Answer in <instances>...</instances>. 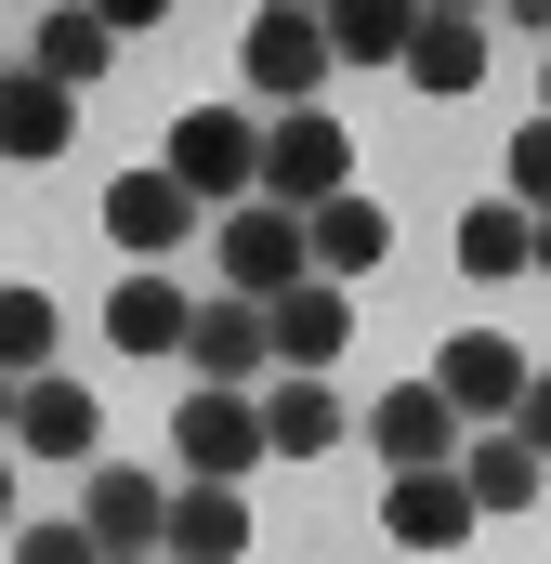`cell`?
Segmentation results:
<instances>
[{
  "label": "cell",
  "mask_w": 551,
  "mask_h": 564,
  "mask_svg": "<svg viewBox=\"0 0 551 564\" xmlns=\"http://www.w3.org/2000/svg\"><path fill=\"white\" fill-rule=\"evenodd\" d=\"M158 171H171L197 210H237V197H263V119H250V106H184L171 144H158Z\"/></svg>",
  "instance_id": "cell-1"
},
{
  "label": "cell",
  "mask_w": 551,
  "mask_h": 564,
  "mask_svg": "<svg viewBox=\"0 0 551 564\" xmlns=\"http://www.w3.org/2000/svg\"><path fill=\"white\" fill-rule=\"evenodd\" d=\"M328 197H355V132H342L328 106H302V119H263V210L315 224Z\"/></svg>",
  "instance_id": "cell-2"
},
{
  "label": "cell",
  "mask_w": 551,
  "mask_h": 564,
  "mask_svg": "<svg viewBox=\"0 0 551 564\" xmlns=\"http://www.w3.org/2000/svg\"><path fill=\"white\" fill-rule=\"evenodd\" d=\"M171 459H184V486H250L263 473V394H171Z\"/></svg>",
  "instance_id": "cell-3"
},
{
  "label": "cell",
  "mask_w": 551,
  "mask_h": 564,
  "mask_svg": "<svg viewBox=\"0 0 551 564\" xmlns=\"http://www.w3.org/2000/svg\"><path fill=\"white\" fill-rule=\"evenodd\" d=\"M210 276L237 289V302H276V289H302V276H315V250H302V224H289V210L237 197V210L210 224Z\"/></svg>",
  "instance_id": "cell-4"
},
{
  "label": "cell",
  "mask_w": 551,
  "mask_h": 564,
  "mask_svg": "<svg viewBox=\"0 0 551 564\" xmlns=\"http://www.w3.org/2000/svg\"><path fill=\"white\" fill-rule=\"evenodd\" d=\"M158 525H171V486H158L144 459H93V486H79L93 564H158Z\"/></svg>",
  "instance_id": "cell-5"
},
{
  "label": "cell",
  "mask_w": 551,
  "mask_h": 564,
  "mask_svg": "<svg viewBox=\"0 0 551 564\" xmlns=\"http://www.w3.org/2000/svg\"><path fill=\"white\" fill-rule=\"evenodd\" d=\"M420 381L460 408V433H512V408H526V341H499V328H460V341H446Z\"/></svg>",
  "instance_id": "cell-6"
},
{
  "label": "cell",
  "mask_w": 551,
  "mask_h": 564,
  "mask_svg": "<svg viewBox=\"0 0 551 564\" xmlns=\"http://www.w3.org/2000/svg\"><path fill=\"white\" fill-rule=\"evenodd\" d=\"M237 79L263 93V119H302V106H315V79H328V26H315V13H289V0H276V13H250Z\"/></svg>",
  "instance_id": "cell-7"
},
{
  "label": "cell",
  "mask_w": 551,
  "mask_h": 564,
  "mask_svg": "<svg viewBox=\"0 0 551 564\" xmlns=\"http://www.w3.org/2000/svg\"><path fill=\"white\" fill-rule=\"evenodd\" d=\"M184 368H197V394H263V381H276L263 302H237V289H210V302L184 315Z\"/></svg>",
  "instance_id": "cell-8"
},
{
  "label": "cell",
  "mask_w": 551,
  "mask_h": 564,
  "mask_svg": "<svg viewBox=\"0 0 551 564\" xmlns=\"http://www.w3.org/2000/svg\"><path fill=\"white\" fill-rule=\"evenodd\" d=\"M263 341H276V381H328L342 341H355V289H328V276L276 289V302H263Z\"/></svg>",
  "instance_id": "cell-9"
},
{
  "label": "cell",
  "mask_w": 551,
  "mask_h": 564,
  "mask_svg": "<svg viewBox=\"0 0 551 564\" xmlns=\"http://www.w3.org/2000/svg\"><path fill=\"white\" fill-rule=\"evenodd\" d=\"M355 433L381 446V473H460V446H473V433H460V408H446L433 381H395Z\"/></svg>",
  "instance_id": "cell-10"
},
{
  "label": "cell",
  "mask_w": 551,
  "mask_h": 564,
  "mask_svg": "<svg viewBox=\"0 0 551 564\" xmlns=\"http://www.w3.org/2000/svg\"><path fill=\"white\" fill-rule=\"evenodd\" d=\"M197 224H210V210H197V197H184L171 171H119V184H106V237L132 250V276H158V263H171V250H184Z\"/></svg>",
  "instance_id": "cell-11"
},
{
  "label": "cell",
  "mask_w": 551,
  "mask_h": 564,
  "mask_svg": "<svg viewBox=\"0 0 551 564\" xmlns=\"http://www.w3.org/2000/svg\"><path fill=\"white\" fill-rule=\"evenodd\" d=\"M486 79V13H460V0H433V13H408V93H433V106H460Z\"/></svg>",
  "instance_id": "cell-12"
},
{
  "label": "cell",
  "mask_w": 551,
  "mask_h": 564,
  "mask_svg": "<svg viewBox=\"0 0 551 564\" xmlns=\"http://www.w3.org/2000/svg\"><path fill=\"white\" fill-rule=\"evenodd\" d=\"M473 525H486V512L460 499V473H395V486H381V539H395V552H460Z\"/></svg>",
  "instance_id": "cell-13"
},
{
  "label": "cell",
  "mask_w": 551,
  "mask_h": 564,
  "mask_svg": "<svg viewBox=\"0 0 551 564\" xmlns=\"http://www.w3.org/2000/svg\"><path fill=\"white\" fill-rule=\"evenodd\" d=\"M158 564H250V499L237 486H171Z\"/></svg>",
  "instance_id": "cell-14"
},
{
  "label": "cell",
  "mask_w": 551,
  "mask_h": 564,
  "mask_svg": "<svg viewBox=\"0 0 551 564\" xmlns=\"http://www.w3.org/2000/svg\"><path fill=\"white\" fill-rule=\"evenodd\" d=\"M13 446H26V459H93V446H106V408L53 368V381H26V394H13Z\"/></svg>",
  "instance_id": "cell-15"
},
{
  "label": "cell",
  "mask_w": 551,
  "mask_h": 564,
  "mask_svg": "<svg viewBox=\"0 0 551 564\" xmlns=\"http://www.w3.org/2000/svg\"><path fill=\"white\" fill-rule=\"evenodd\" d=\"M355 433V408L328 381H263V459H328Z\"/></svg>",
  "instance_id": "cell-16"
},
{
  "label": "cell",
  "mask_w": 551,
  "mask_h": 564,
  "mask_svg": "<svg viewBox=\"0 0 551 564\" xmlns=\"http://www.w3.org/2000/svg\"><path fill=\"white\" fill-rule=\"evenodd\" d=\"M302 250H315V276L342 289V276H381V250H395V210L381 197H328L315 224H302Z\"/></svg>",
  "instance_id": "cell-17"
},
{
  "label": "cell",
  "mask_w": 551,
  "mask_h": 564,
  "mask_svg": "<svg viewBox=\"0 0 551 564\" xmlns=\"http://www.w3.org/2000/svg\"><path fill=\"white\" fill-rule=\"evenodd\" d=\"M79 144V93H53L40 66H13L0 79V158H66Z\"/></svg>",
  "instance_id": "cell-18"
},
{
  "label": "cell",
  "mask_w": 551,
  "mask_h": 564,
  "mask_svg": "<svg viewBox=\"0 0 551 564\" xmlns=\"http://www.w3.org/2000/svg\"><path fill=\"white\" fill-rule=\"evenodd\" d=\"M184 315H197V302L171 276H119L106 289V341H119V355H184Z\"/></svg>",
  "instance_id": "cell-19"
},
{
  "label": "cell",
  "mask_w": 551,
  "mask_h": 564,
  "mask_svg": "<svg viewBox=\"0 0 551 564\" xmlns=\"http://www.w3.org/2000/svg\"><path fill=\"white\" fill-rule=\"evenodd\" d=\"M106 53H119V26H106V13H40V40H26V66H40L53 93L106 79Z\"/></svg>",
  "instance_id": "cell-20"
},
{
  "label": "cell",
  "mask_w": 551,
  "mask_h": 564,
  "mask_svg": "<svg viewBox=\"0 0 551 564\" xmlns=\"http://www.w3.org/2000/svg\"><path fill=\"white\" fill-rule=\"evenodd\" d=\"M539 486H551V473L512 446V433H473V446H460V499H473V512H526Z\"/></svg>",
  "instance_id": "cell-21"
},
{
  "label": "cell",
  "mask_w": 551,
  "mask_h": 564,
  "mask_svg": "<svg viewBox=\"0 0 551 564\" xmlns=\"http://www.w3.org/2000/svg\"><path fill=\"white\" fill-rule=\"evenodd\" d=\"M53 289H13L0 276V381H53Z\"/></svg>",
  "instance_id": "cell-22"
},
{
  "label": "cell",
  "mask_w": 551,
  "mask_h": 564,
  "mask_svg": "<svg viewBox=\"0 0 551 564\" xmlns=\"http://www.w3.org/2000/svg\"><path fill=\"white\" fill-rule=\"evenodd\" d=\"M460 276L473 289L526 276V210H512V197H473V210H460Z\"/></svg>",
  "instance_id": "cell-23"
},
{
  "label": "cell",
  "mask_w": 551,
  "mask_h": 564,
  "mask_svg": "<svg viewBox=\"0 0 551 564\" xmlns=\"http://www.w3.org/2000/svg\"><path fill=\"white\" fill-rule=\"evenodd\" d=\"M315 26H328V66H408V13L395 0H342Z\"/></svg>",
  "instance_id": "cell-24"
},
{
  "label": "cell",
  "mask_w": 551,
  "mask_h": 564,
  "mask_svg": "<svg viewBox=\"0 0 551 564\" xmlns=\"http://www.w3.org/2000/svg\"><path fill=\"white\" fill-rule=\"evenodd\" d=\"M512 210H526V224H551V119H526V132H512Z\"/></svg>",
  "instance_id": "cell-25"
},
{
  "label": "cell",
  "mask_w": 551,
  "mask_h": 564,
  "mask_svg": "<svg viewBox=\"0 0 551 564\" xmlns=\"http://www.w3.org/2000/svg\"><path fill=\"white\" fill-rule=\"evenodd\" d=\"M512 446L551 473V368H526V408H512Z\"/></svg>",
  "instance_id": "cell-26"
},
{
  "label": "cell",
  "mask_w": 551,
  "mask_h": 564,
  "mask_svg": "<svg viewBox=\"0 0 551 564\" xmlns=\"http://www.w3.org/2000/svg\"><path fill=\"white\" fill-rule=\"evenodd\" d=\"M13 564H93L79 525H13Z\"/></svg>",
  "instance_id": "cell-27"
},
{
  "label": "cell",
  "mask_w": 551,
  "mask_h": 564,
  "mask_svg": "<svg viewBox=\"0 0 551 564\" xmlns=\"http://www.w3.org/2000/svg\"><path fill=\"white\" fill-rule=\"evenodd\" d=\"M0 539H13V446H0Z\"/></svg>",
  "instance_id": "cell-28"
},
{
  "label": "cell",
  "mask_w": 551,
  "mask_h": 564,
  "mask_svg": "<svg viewBox=\"0 0 551 564\" xmlns=\"http://www.w3.org/2000/svg\"><path fill=\"white\" fill-rule=\"evenodd\" d=\"M526 263H539V276H551V224H526Z\"/></svg>",
  "instance_id": "cell-29"
},
{
  "label": "cell",
  "mask_w": 551,
  "mask_h": 564,
  "mask_svg": "<svg viewBox=\"0 0 551 564\" xmlns=\"http://www.w3.org/2000/svg\"><path fill=\"white\" fill-rule=\"evenodd\" d=\"M13 394H26V381H0V446H13Z\"/></svg>",
  "instance_id": "cell-30"
},
{
  "label": "cell",
  "mask_w": 551,
  "mask_h": 564,
  "mask_svg": "<svg viewBox=\"0 0 551 564\" xmlns=\"http://www.w3.org/2000/svg\"><path fill=\"white\" fill-rule=\"evenodd\" d=\"M539 119H551V79H539Z\"/></svg>",
  "instance_id": "cell-31"
},
{
  "label": "cell",
  "mask_w": 551,
  "mask_h": 564,
  "mask_svg": "<svg viewBox=\"0 0 551 564\" xmlns=\"http://www.w3.org/2000/svg\"><path fill=\"white\" fill-rule=\"evenodd\" d=\"M0 79H13V66H0Z\"/></svg>",
  "instance_id": "cell-32"
}]
</instances>
